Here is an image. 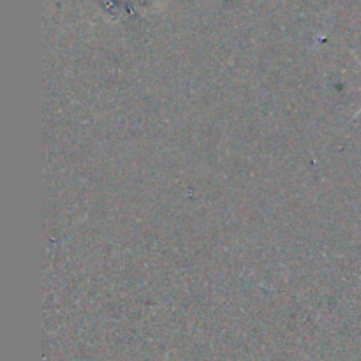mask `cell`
Wrapping results in <instances>:
<instances>
[{
  "label": "cell",
  "instance_id": "obj_1",
  "mask_svg": "<svg viewBox=\"0 0 361 361\" xmlns=\"http://www.w3.org/2000/svg\"><path fill=\"white\" fill-rule=\"evenodd\" d=\"M360 66H361V62H360ZM360 115H361V108L358 109V113H356V115H355V116H360Z\"/></svg>",
  "mask_w": 361,
  "mask_h": 361
}]
</instances>
